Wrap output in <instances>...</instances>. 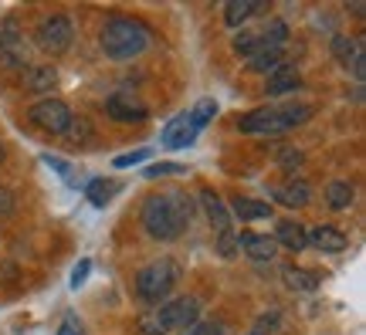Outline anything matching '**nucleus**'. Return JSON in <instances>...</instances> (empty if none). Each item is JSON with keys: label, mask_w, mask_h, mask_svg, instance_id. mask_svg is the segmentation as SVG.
<instances>
[{"label": "nucleus", "mask_w": 366, "mask_h": 335, "mask_svg": "<svg viewBox=\"0 0 366 335\" xmlns=\"http://www.w3.org/2000/svg\"><path fill=\"white\" fill-rule=\"evenodd\" d=\"M41 159H44V163H48V166H51V169H58L61 176H68V166H65V159H58V156H41Z\"/></svg>", "instance_id": "35"}, {"label": "nucleus", "mask_w": 366, "mask_h": 335, "mask_svg": "<svg viewBox=\"0 0 366 335\" xmlns=\"http://www.w3.org/2000/svg\"><path fill=\"white\" fill-rule=\"evenodd\" d=\"M177 173H187V166H183V163H159V166L146 169L149 180H157V176H177Z\"/></svg>", "instance_id": "25"}, {"label": "nucleus", "mask_w": 366, "mask_h": 335, "mask_svg": "<svg viewBox=\"0 0 366 335\" xmlns=\"http://www.w3.org/2000/svg\"><path fill=\"white\" fill-rule=\"evenodd\" d=\"M71 34H75V27L68 21L65 14H51L48 21H41L38 27V44L44 54H65L68 44H71Z\"/></svg>", "instance_id": "6"}, {"label": "nucleus", "mask_w": 366, "mask_h": 335, "mask_svg": "<svg viewBox=\"0 0 366 335\" xmlns=\"http://www.w3.org/2000/svg\"><path fill=\"white\" fill-rule=\"evenodd\" d=\"M31 122L38 126V129L51 132V136H61L68 129V122H71V112H68V105L61 99H44L31 109Z\"/></svg>", "instance_id": "7"}, {"label": "nucleus", "mask_w": 366, "mask_h": 335, "mask_svg": "<svg viewBox=\"0 0 366 335\" xmlns=\"http://www.w3.org/2000/svg\"><path fill=\"white\" fill-rule=\"evenodd\" d=\"M105 112L116 119V122H139V119L149 116V109L143 102H136L129 95H112L109 102H105Z\"/></svg>", "instance_id": "9"}, {"label": "nucleus", "mask_w": 366, "mask_h": 335, "mask_svg": "<svg viewBox=\"0 0 366 335\" xmlns=\"http://www.w3.org/2000/svg\"><path fill=\"white\" fill-rule=\"evenodd\" d=\"M282 281L292 288V291H315V274H309V271L302 268H282Z\"/></svg>", "instance_id": "20"}, {"label": "nucleus", "mask_w": 366, "mask_h": 335, "mask_svg": "<svg viewBox=\"0 0 366 335\" xmlns=\"http://www.w3.org/2000/svg\"><path fill=\"white\" fill-rule=\"evenodd\" d=\"M258 7H262L258 0H227V7H224V21H227V27H244V21H248Z\"/></svg>", "instance_id": "18"}, {"label": "nucleus", "mask_w": 366, "mask_h": 335, "mask_svg": "<svg viewBox=\"0 0 366 335\" xmlns=\"http://www.w3.org/2000/svg\"><path fill=\"white\" fill-rule=\"evenodd\" d=\"M24 65V41L14 21L0 24V68H17Z\"/></svg>", "instance_id": "8"}, {"label": "nucleus", "mask_w": 366, "mask_h": 335, "mask_svg": "<svg viewBox=\"0 0 366 335\" xmlns=\"http://www.w3.org/2000/svg\"><path fill=\"white\" fill-rule=\"evenodd\" d=\"M214 116H217V102H214V99H200V102H197L194 109L187 112V119H190V126H194L197 132L204 129V126H207Z\"/></svg>", "instance_id": "21"}, {"label": "nucleus", "mask_w": 366, "mask_h": 335, "mask_svg": "<svg viewBox=\"0 0 366 335\" xmlns=\"http://www.w3.org/2000/svg\"><path fill=\"white\" fill-rule=\"evenodd\" d=\"M183 335H221V325L217 322H194Z\"/></svg>", "instance_id": "31"}, {"label": "nucleus", "mask_w": 366, "mask_h": 335, "mask_svg": "<svg viewBox=\"0 0 366 335\" xmlns=\"http://www.w3.org/2000/svg\"><path fill=\"white\" fill-rule=\"evenodd\" d=\"M0 159H4V146H0Z\"/></svg>", "instance_id": "37"}, {"label": "nucleus", "mask_w": 366, "mask_h": 335, "mask_svg": "<svg viewBox=\"0 0 366 335\" xmlns=\"http://www.w3.org/2000/svg\"><path fill=\"white\" fill-rule=\"evenodd\" d=\"M326 204L332 206V210H346V206L353 204V186H350V183H329Z\"/></svg>", "instance_id": "23"}, {"label": "nucleus", "mask_w": 366, "mask_h": 335, "mask_svg": "<svg viewBox=\"0 0 366 335\" xmlns=\"http://www.w3.org/2000/svg\"><path fill=\"white\" fill-rule=\"evenodd\" d=\"M190 214H194V204L187 194H157L143 204V227L157 241H173L187 231Z\"/></svg>", "instance_id": "1"}, {"label": "nucleus", "mask_w": 366, "mask_h": 335, "mask_svg": "<svg viewBox=\"0 0 366 335\" xmlns=\"http://www.w3.org/2000/svg\"><path fill=\"white\" fill-rule=\"evenodd\" d=\"M143 159H149V149H136V153L116 156V163H112V166H116V169H129V166H136V163H143Z\"/></svg>", "instance_id": "26"}, {"label": "nucleus", "mask_w": 366, "mask_h": 335, "mask_svg": "<svg viewBox=\"0 0 366 335\" xmlns=\"http://www.w3.org/2000/svg\"><path fill=\"white\" fill-rule=\"evenodd\" d=\"M282 61H285V51L274 48V51H258L254 58H248V68L251 71H274V68H282Z\"/></svg>", "instance_id": "22"}, {"label": "nucleus", "mask_w": 366, "mask_h": 335, "mask_svg": "<svg viewBox=\"0 0 366 335\" xmlns=\"http://www.w3.org/2000/svg\"><path fill=\"white\" fill-rule=\"evenodd\" d=\"M89 271H92V261L81 258L79 264H75V271H71V288H81V284L89 281Z\"/></svg>", "instance_id": "30"}, {"label": "nucleus", "mask_w": 366, "mask_h": 335, "mask_svg": "<svg viewBox=\"0 0 366 335\" xmlns=\"http://www.w3.org/2000/svg\"><path fill=\"white\" fill-rule=\"evenodd\" d=\"M200 206H204V214H207L210 227H217V231H231V214H227L224 200L214 194V190H204V194H200Z\"/></svg>", "instance_id": "13"}, {"label": "nucleus", "mask_w": 366, "mask_h": 335, "mask_svg": "<svg viewBox=\"0 0 366 335\" xmlns=\"http://www.w3.org/2000/svg\"><path fill=\"white\" fill-rule=\"evenodd\" d=\"M68 139L71 142H85L89 139V132H92V126H89V119H79V122H68Z\"/></svg>", "instance_id": "28"}, {"label": "nucleus", "mask_w": 366, "mask_h": 335, "mask_svg": "<svg viewBox=\"0 0 366 335\" xmlns=\"http://www.w3.org/2000/svg\"><path fill=\"white\" fill-rule=\"evenodd\" d=\"M305 244L319 247V251H332V254H336V251H342L350 241H346V234L336 231V227H312V231H305Z\"/></svg>", "instance_id": "12"}, {"label": "nucleus", "mask_w": 366, "mask_h": 335, "mask_svg": "<svg viewBox=\"0 0 366 335\" xmlns=\"http://www.w3.org/2000/svg\"><path fill=\"white\" fill-rule=\"evenodd\" d=\"M234 244H237V237L231 231H221V241H217V251H221L224 258H231L234 254Z\"/></svg>", "instance_id": "33"}, {"label": "nucleus", "mask_w": 366, "mask_h": 335, "mask_svg": "<svg viewBox=\"0 0 366 335\" xmlns=\"http://www.w3.org/2000/svg\"><path fill=\"white\" fill-rule=\"evenodd\" d=\"M278 166L288 169V173H295V169L302 166V153L299 149H282V153H278Z\"/></svg>", "instance_id": "29"}, {"label": "nucleus", "mask_w": 366, "mask_h": 335, "mask_svg": "<svg viewBox=\"0 0 366 335\" xmlns=\"http://www.w3.org/2000/svg\"><path fill=\"white\" fill-rule=\"evenodd\" d=\"M194 139H197V129L190 126L187 116L170 119L167 129H163V146H167V149H183V146H190Z\"/></svg>", "instance_id": "11"}, {"label": "nucleus", "mask_w": 366, "mask_h": 335, "mask_svg": "<svg viewBox=\"0 0 366 335\" xmlns=\"http://www.w3.org/2000/svg\"><path fill=\"white\" fill-rule=\"evenodd\" d=\"M54 85H58V75H54L51 65H41L27 71V89L31 91H51Z\"/></svg>", "instance_id": "19"}, {"label": "nucleus", "mask_w": 366, "mask_h": 335, "mask_svg": "<svg viewBox=\"0 0 366 335\" xmlns=\"http://www.w3.org/2000/svg\"><path fill=\"white\" fill-rule=\"evenodd\" d=\"M58 335H85V329H81V322L75 315H68L65 322H61V329H58Z\"/></svg>", "instance_id": "34"}, {"label": "nucleus", "mask_w": 366, "mask_h": 335, "mask_svg": "<svg viewBox=\"0 0 366 335\" xmlns=\"http://www.w3.org/2000/svg\"><path fill=\"white\" fill-rule=\"evenodd\" d=\"M99 44H102L105 58L132 61V58H139L149 48V31L139 21H132V17H112V21H105Z\"/></svg>", "instance_id": "2"}, {"label": "nucleus", "mask_w": 366, "mask_h": 335, "mask_svg": "<svg viewBox=\"0 0 366 335\" xmlns=\"http://www.w3.org/2000/svg\"><path fill=\"white\" fill-rule=\"evenodd\" d=\"M237 244L244 247V254H248L251 261H272L274 254H278V244H274V237H268V234H241L237 237Z\"/></svg>", "instance_id": "10"}, {"label": "nucleus", "mask_w": 366, "mask_h": 335, "mask_svg": "<svg viewBox=\"0 0 366 335\" xmlns=\"http://www.w3.org/2000/svg\"><path fill=\"white\" fill-rule=\"evenodd\" d=\"M231 210H234L241 220H268L272 217V206L264 204V200H251V196H237L234 204H231Z\"/></svg>", "instance_id": "17"}, {"label": "nucleus", "mask_w": 366, "mask_h": 335, "mask_svg": "<svg viewBox=\"0 0 366 335\" xmlns=\"http://www.w3.org/2000/svg\"><path fill=\"white\" fill-rule=\"evenodd\" d=\"M197 311H200V301H197V298L163 301L153 315L143 319V335H167V332H173V329H187V325L197 322Z\"/></svg>", "instance_id": "5"}, {"label": "nucleus", "mask_w": 366, "mask_h": 335, "mask_svg": "<svg viewBox=\"0 0 366 335\" xmlns=\"http://www.w3.org/2000/svg\"><path fill=\"white\" fill-rule=\"evenodd\" d=\"M274 322H278V311H272V315H262V319H258V325H254L248 335H268L274 329Z\"/></svg>", "instance_id": "32"}, {"label": "nucleus", "mask_w": 366, "mask_h": 335, "mask_svg": "<svg viewBox=\"0 0 366 335\" xmlns=\"http://www.w3.org/2000/svg\"><path fill=\"white\" fill-rule=\"evenodd\" d=\"M274 244L278 247H288V251H305V227L295 224V220H282L274 227Z\"/></svg>", "instance_id": "15"}, {"label": "nucleus", "mask_w": 366, "mask_h": 335, "mask_svg": "<svg viewBox=\"0 0 366 335\" xmlns=\"http://www.w3.org/2000/svg\"><path fill=\"white\" fill-rule=\"evenodd\" d=\"M309 183H302V180H295V183H285V186H278V190H274V200H278V204L282 206H292V210H295V206H305L309 204Z\"/></svg>", "instance_id": "16"}, {"label": "nucleus", "mask_w": 366, "mask_h": 335, "mask_svg": "<svg viewBox=\"0 0 366 335\" xmlns=\"http://www.w3.org/2000/svg\"><path fill=\"white\" fill-rule=\"evenodd\" d=\"M305 119H312V105H282V109H258L251 116L241 119V132L251 136H282L292 126H302Z\"/></svg>", "instance_id": "3"}, {"label": "nucleus", "mask_w": 366, "mask_h": 335, "mask_svg": "<svg viewBox=\"0 0 366 335\" xmlns=\"http://www.w3.org/2000/svg\"><path fill=\"white\" fill-rule=\"evenodd\" d=\"M85 194H89V200L95 206H105L112 196H116V183H112V180H92Z\"/></svg>", "instance_id": "24"}, {"label": "nucleus", "mask_w": 366, "mask_h": 335, "mask_svg": "<svg viewBox=\"0 0 366 335\" xmlns=\"http://www.w3.org/2000/svg\"><path fill=\"white\" fill-rule=\"evenodd\" d=\"M11 210H14L11 194H7V190H0V214H11Z\"/></svg>", "instance_id": "36"}, {"label": "nucleus", "mask_w": 366, "mask_h": 335, "mask_svg": "<svg viewBox=\"0 0 366 335\" xmlns=\"http://www.w3.org/2000/svg\"><path fill=\"white\" fill-rule=\"evenodd\" d=\"M332 54L340 58L342 65H350V61L356 58V54H353V41H350V38H336V41H332Z\"/></svg>", "instance_id": "27"}, {"label": "nucleus", "mask_w": 366, "mask_h": 335, "mask_svg": "<svg viewBox=\"0 0 366 335\" xmlns=\"http://www.w3.org/2000/svg\"><path fill=\"white\" fill-rule=\"evenodd\" d=\"M302 85V75H299V68H292V65H282V68H274L272 75H268V95H285V91H295Z\"/></svg>", "instance_id": "14"}, {"label": "nucleus", "mask_w": 366, "mask_h": 335, "mask_svg": "<svg viewBox=\"0 0 366 335\" xmlns=\"http://www.w3.org/2000/svg\"><path fill=\"white\" fill-rule=\"evenodd\" d=\"M177 281H180V261L159 258L139 271V278H136V295L143 298L146 305H159L163 298H170Z\"/></svg>", "instance_id": "4"}]
</instances>
